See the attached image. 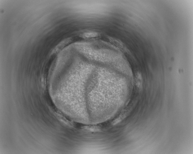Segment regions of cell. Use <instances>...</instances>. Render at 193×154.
<instances>
[{
    "instance_id": "cell-1",
    "label": "cell",
    "mask_w": 193,
    "mask_h": 154,
    "mask_svg": "<svg viewBox=\"0 0 193 154\" xmlns=\"http://www.w3.org/2000/svg\"><path fill=\"white\" fill-rule=\"evenodd\" d=\"M98 35L97 33L95 32H88L83 33L82 36L85 38H91L97 36Z\"/></svg>"
}]
</instances>
